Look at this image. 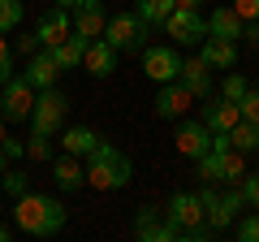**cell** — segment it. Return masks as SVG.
Instances as JSON below:
<instances>
[{"label":"cell","mask_w":259,"mask_h":242,"mask_svg":"<svg viewBox=\"0 0 259 242\" xmlns=\"http://www.w3.org/2000/svg\"><path fill=\"white\" fill-rule=\"evenodd\" d=\"M164 221L173 225L177 238L186 242V233L203 225V199H199V190H177V195L168 199V208H164Z\"/></svg>","instance_id":"8"},{"label":"cell","mask_w":259,"mask_h":242,"mask_svg":"<svg viewBox=\"0 0 259 242\" xmlns=\"http://www.w3.org/2000/svg\"><path fill=\"white\" fill-rule=\"evenodd\" d=\"M65 112H69V100H65V91L48 87V91H39V95H35V112H30V130H35V134H48V139H52V134L61 130Z\"/></svg>","instance_id":"7"},{"label":"cell","mask_w":259,"mask_h":242,"mask_svg":"<svg viewBox=\"0 0 259 242\" xmlns=\"http://www.w3.org/2000/svg\"><path fill=\"white\" fill-rule=\"evenodd\" d=\"M207 126V130H233L242 121V112H238V104L233 100H225V95H203V117H199Z\"/></svg>","instance_id":"15"},{"label":"cell","mask_w":259,"mask_h":242,"mask_svg":"<svg viewBox=\"0 0 259 242\" xmlns=\"http://www.w3.org/2000/svg\"><path fill=\"white\" fill-rule=\"evenodd\" d=\"M9 78H13V44L0 35V87L9 83Z\"/></svg>","instance_id":"30"},{"label":"cell","mask_w":259,"mask_h":242,"mask_svg":"<svg viewBox=\"0 0 259 242\" xmlns=\"http://www.w3.org/2000/svg\"><path fill=\"white\" fill-rule=\"evenodd\" d=\"M203 0H177V9H199Z\"/></svg>","instance_id":"39"},{"label":"cell","mask_w":259,"mask_h":242,"mask_svg":"<svg viewBox=\"0 0 259 242\" xmlns=\"http://www.w3.org/2000/svg\"><path fill=\"white\" fill-rule=\"evenodd\" d=\"M190 104H194V91L182 83V78L160 83V91H156V117H160V121H182Z\"/></svg>","instance_id":"10"},{"label":"cell","mask_w":259,"mask_h":242,"mask_svg":"<svg viewBox=\"0 0 259 242\" xmlns=\"http://www.w3.org/2000/svg\"><path fill=\"white\" fill-rule=\"evenodd\" d=\"M182 78L186 87H190L194 95H199V100H203V95H212V65H207L203 56H190V61H182Z\"/></svg>","instance_id":"20"},{"label":"cell","mask_w":259,"mask_h":242,"mask_svg":"<svg viewBox=\"0 0 259 242\" xmlns=\"http://www.w3.org/2000/svg\"><path fill=\"white\" fill-rule=\"evenodd\" d=\"M147 22L139 18V13H117V18H108V26H104V39H108L117 52H143L147 48Z\"/></svg>","instance_id":"4"},{"label":"cell","mask_w":259,"mask_h":242,"mask_svg":"<svg viewBox=\"0 0 259 242\" xmlns=\"http://www.w3.org/2000/svg\"><path fill=\"white\" fill-rule=\"evenodd\" d=\"M242 26H246V22L238 18L233 5H221V9H212V18H207V30L221 35V39H242Z\"/></svg>","instance_id":"22"},{"label":"cell","mask_w":259,"mask_h":242,"mask_svg":"<svg viewBox=\"0 0 259 242\" xmlns=\"http://www.w3.org/2000/svg\"><path fill=\"white\" fill-rule=\"evenodd\" d=\"M13 229L26 233V238H56V233L65 229V208H61V199L26 190V195L13 204Z\"/></svg>","instance_id":"1"},{"label":"cell","mask_w":259,"mask_h":242,"mask_svg":"<svg viewBox=\"0 0 259 242\" xmlns=\"http://www.w3.org/2000/svg\"><path fill=\"white\" fill-rule=\"evenodd\" d=\"M5 126H9V121H5V117H0V139H5V134H9V130H5Z\"/></svg>","instance_id":"41"},{"label":"cell","mask_w":259,"mask_h":242,"mask_svg":"<svg viewBox=\"0 0 259 242\" xmlns=\"http://www.w3.org/2000/svg\"><path fill=\"white\" fill-rule=\"evenodd\" d=\"M0 182H5V195H13V199H22L26 195V173H22V169H5V173H0Z\"/></svg>","instance_id":"28"},{"label":"cell","mask_w":259,"mask_h":242,"mask_svg":"<svg viewBox=\"0 0 259 242\" xmlns=\"http://www.w3.org/2000/svg\"><path fill=\"white\" fill-rule=\"evenodd\" d=\"M56 78H61V65H56V56L48 52V48L30 52V61H26V83L35 87V91H48V87H56Z\"/></svg>","instance_id":"17"},{"label":"cell","mask_w":259,"mask_h":242,"mask_svg":"<svg viewBox=\"0 0 259 242\" xmlns=\"http://www.w3.org/2000/svg\"><path fill=\"white\" fill-rule=\"evenodd\" d=\"M13 238V225H5V221H0V242H9Z\"/></svg>","instance_id":"38"},{"label":"cell","mask_w":259,"mask_h":242,"mask_svg":"<svg viewBox=\"0 0 259 242\" xmlns=\"http://www.w3.org/2000/svg\"><path fill=\"white\" fill-rule=\"evenodd\" d=\"M0 151H5L9 160H22V156H26V143L13 139V134H5V139H0Z\"/></svg>","instance_id":"34"},{"label":"cell","mask_w":259,"mask_h":242,"mask_svg":"<svg viewBox=\"0 0 259 242\" xmlns=\"http://www.w3.org/2000/svg\"><path fill=\"white\" fill-rule=\"evenodd\" d=\"M238 112H242L246 121H255V126H259V87H255V91H246V95L238 100Z\"/></svg>","instance_id":"32"},{"label":"cell","mask_w":259,"mask_h":242,"mask_svg":"<svg viewBox=\"0 0 259 242\" xmlns=\"http://www.w3.org/2000/svg\"><path fill=\"white\" fill-rule=\"evenodd\" d=\"M26 18V0H0V35H13Z\"/></svg>","instance_id":"26"},{"label":"cell","mask_w":259,"mask_h":242,"mask_svg":"<svg viewBox=\"0 0 259 242\" xmlns=\"http://www.w3.org/2000/svg\"><path fill=\"white\" fill-rule=\"evenodd\" d=\"M35 87L26 83V74H13L9 83L0 87V117L5 121H30V112H35Z\"/></svg>","instance_id":"6"},{"label":"cell","mask_w":259,"mask_h":242,"mask_svg":"<svg viewBox=\"0 0 259 242\" xmlns=\"http://www.w3.org/2000/svg\"><path fill=\"white\" fill-rule=\"evenodd\" d=\"M242 39H246L250 48H259V18H255V22H246V26H242Z\"/></svg>","instance_id":"36"},{"label":"cell","mask_w":259,"mask_h":242,"mask_svg":"<svg viewBox=\"0 0 259 242\" xmlns=\"http://www.w3.org/2000/svg\"><path fill=\"white\" fill-rule=\"evenodd\" d=\"M194 165H199V177H203V182H229V186H233V182L246 177V160H242L238 147L207 151V156H199Z\"/></svg>","instance_id":"5"},{"label":"cell","mask_w":259,"mask_h":242,"mask_svg":"<svg viewBox=\"0 0 259 242\" xmlns=\"http://www.w3.org/2000/svg\"><path fill=\"white\" fill-rule=\"evenodd\" d=\"M233 233H238L242 242H259V212L242 216V221H238V229H233Z\"/></svg>","instance_id":"31"},{"label":"cell","mask_w":259,"mask_h":242,"mask_svg":"<svg viewBox=\"0 0 259 242\" xmlns=\"http://www.w3.org/2000/svg\"><path fill=\"white\" fill-rule=\"evenodd\" d=\"M143 74L151 78V83H173L177 74H182V56H177V48H164V44H156V48H143Z\"/></svg>","instance_id":"11"},{"label":"cell","mask_w":259,"mask_h":242,"mask_svg":"<svg viewBox=\"0 0 259 242\" xmlns=\"http://www.w3.org/2000/svg\"><path fill=\"white\" fill-rule=\"evenodd\" d=\"M52 182L61 186V195H74V190H82L87 186V169L78 165V156H56L52 160Z\"/></svg>","instance_id":"19"},{"label":"cell","mask_w":259,"mask_h":242,"mask_svg":"<svg viewBox=\"0 0 259 242\" xmlns=\"http://www.w3.org/2000/svg\"><path fill=\"white\" fill-rule=\"evenodd\" d=\"M26 156H30V160H52V143H48V134H35V130H30Z\"/></svg>","instance_id":"29"},{"label":"cell","mask_w":259,"mask_h":242,"mask_svg":"<svg viewBox=\"0 0 259 242\" xmlns=\"http://www.w3.org/2000/svg\"><path fill=\"white\" fill-rule=\"evenodd\" d=\"M199 199H203V221L212 225L216 233H225V229L233 225V216H238L242 208H246V195H242V186H238V182H233V186L225 190V195H216V190H212V182H207V186L199 190Z\"/></svg>","instance_id":"3"},{"label":"cell","mask_w":259,"mask_h":242,"mask_svg":"<svg viewBox=\"0 0 259 242\" xmlns=\"http://www.w3.org/2000/svg\"><path fill=\"white\" fill-rule=\"evenodd\" d=\"M199 56H203L212 69H221V74H229V69H238V39H221V35H207L203 44H199Z\"/></svg>","instance_id":"16"},{"label":"cell","mask_w":259,"mask_h":242,"mask_svg":"<svg viewBox=\"0 0 259 242\" xmlns=\"http://www.w3.org/2000/svg\"><path fill=\"white\" fill-rule=\"evenodd\" d=\"M164 30H168V39L173 44H182V48H190V44H203L212 30H207V18L199 9H173L164 18Z\"/></svg>","instance_id":"9"},{"label":"cell","mask_w":259,"mask_h":242,"mask_svg":"<svg viewBox=\"0 0 259 242\" xmlns=\"http://www.w3.org/2000/svg\"><path fill=\"white\" fill-rule=\"evenodd\" d=\"M246 91H250V87H246V78H242L238 69H229V74H225V83H221V95H225V100H233V104H238V100H242Z\"/></svg>","instance_id":"27"},{"label":"cell","mask_w":259,"mask_h":242,"mask_svg":"<svg viewBox=\"0 0 259 242\" xmlns=\"http://www.w3.org/2000/svg\"><path fill=\"white\" fill-rule=\"evenodd\" d=\"M5 165H9V156H5V151H0V173H5Z\"/></svg>","instance_id":"42"},{"label":"cell","mask_w":259,"mask_h":242,"mask_svg":"<svg viewBox=\"0 0 259 242\" xmlns=\"http://www.w3.org/2000/svg\"><path fill=\"white\" fill-rule=\"evenodd\" d=\"M238 186H242V195H246V204H250V208H259V173H246Z\"/></svg>","instance_id":"33"},{"label":"cell","mask_w":259,"mask_h":242,"mask_svg":"<svg viewBox=\"0 0 259 242\" xmlns=\"http://www.w3.org/2000/svg\"><path fill=\"white\" fill-rule=\"evenodd\" d=\"M177 151H182L186 160L207 156V151H212V130H207L203 121H186L182 117V126H177Z\"/></svg>","instance_id":"14"},{"label":"cell","mask_w":259,"mask_h":242,"mask_svg":"<svg viewBox=\"0 0 259 242\" xmlns=\"http://www.w3.org/2000/svg\"><path fill=\"white\" fill-rule=\"evenodd\" d=\"M52 5H61V9H74V5H78V0H52Z\"/></svg>","instance_id":"40"},{"label":"cell","mask_w":259,"mask_h":242,"mask_svg":"<svg viewBox=\"0 0 259 242\" xmlns=\"http://www.w3.org/2000/svg\"><path fill=\"white\" fill-rule=\"evenodd\" d=\"M130 177H134V165L130 156L117 147V143H95V151L87 156V186L95 190H121L130 186Z\"/></svg>","instance_id":"2"},{"label":"cell","mask_w":259,"mask_h":242,"mask_svg":"<svg viewBox=\"0 0 259 242\" xmlns=\"http://www.w3.org/2000/svg\"><path fill=\"white\" fill-rule=\"evenodd\" d=\"M177 9V0H134V13H139L147 26H164V18Z\"/></svg>","instance_id":"24"},{"label":"cell","mask_w":259,"mask_h":242,"mask_svg":"<svg viewBox=\"0 0 259 242\" xmlns=\"http://www.w3.org/2000/svg\"><path fill=\"white\" fill-rule=\"evenodd\" d=\"M229 143H233V147L242 151V156H246V151H259V126H255V121H246V117H242L238 126L229 130Z\"/></svg>","instance_id":"25"},{"label":"cell","mask_w":259,"mask_h":242,"mask_svg":"<svg viewBox=\"0 0 259 242\" xmlns=\"http://www.w3.org/2000/svg\"><path fill=\"white\" fill-rule=\"evenodd\" d=\"M117 48H112L108 44V39H91V44H87V56H82V69H87V74H95V78H108L112 74V69H117Z\"/></svg>","instance_id":"18"},{"label":"cell","mask_w":259,"mask_h":242,"mask_svg":"<svg viewBox=\"0 0 259 242\" xmlns=\"http://www.w3.org/2000/svg\"><path fill=\"white\" fill-rule=\"evenodd\" d=\"M74 35V18H69V9H48L44 18H39V26H35V39H39V48H56L61 39H69Z\"/></svg>","instance_id":"13"},{"label":"cell","mask_w":259,"mask_h":242,"mask_svg":"<svg viewBox=\"0 0 259 242\" xmlns=\"http://www.w3.org/2000/svg\"><path fill=\"white\" fill-rule=\"evenodd\" d=\"M87 44H91V39L74 30L69 39H61V44H56V48H48V52L56 56V65H61V74H65V69H78V65H82V56H87Z\"/></svg>","instance_id":"21"},{"label":"cell","mask_w":259,"mask_h":242,"mask_svg":"<svg viewBox=\"0 0 259 242\" xmlns=\"http://www.w3.org/2000/svg\"><path fill=\"white\" fill-rule=\"evenodd\" d=\"M233 9H238L242 22H255L259 18V0H233Z\"/></svg>","instance_id":"35"},{"label":"cell","mask_w":259,"mask_h":242,"mask_svg":"<svg viewBox=\"0 0 259 242\" xmlns=\"http://www.w3.org/2000/svg\"><path fill=\"white\" fill-rule=\"evenodd\" d=\"M18 52H22V56H30V52H39V39H35V35H26V39H18Z\"/></svg>","instance_id":"37"},{"label":"cell","mask_w":259,"mask_h":242,"mask_svg":"<svg viewBox=\"0 0 259 242\" xmlns=\"http://www.w3.org/2000/svg\"><path fill=\"white\" fill-rule=\"evenodd\" d=\"M69 18H74V30L87 39H100L104 26H108V9H104V0H78L74 9H69Z\"/></svg>","instance_id":"12"},{"label":"cell","mask_w":259,"mask_h":242,"mask_svg":"<svg viewBox=\"0 0 259 242\" xmlns=\"http://www.w3.org/2000/svg\"><path fill=\"white\" fill-rule=\"evenodd\" d=\"M95 143H100V134H95V130H87V126H69V130L61 134V147L69 151V156H91V151H95Z\"/></svg>","instance_id":"23"}]
</instances>
